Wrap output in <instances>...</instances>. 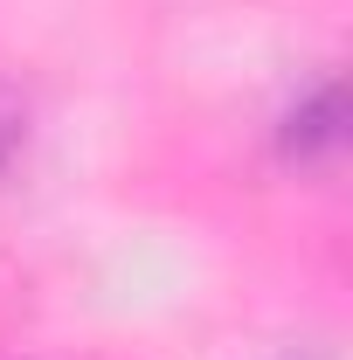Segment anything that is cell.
<instances>
[{"label": "cell", "mask_w": 353, "mask_h": 360, "mask_svg": "<svg viewBox=\"0 0 353 360\" xmlns=\"http://www.w3.org/2000/svg\"><path fill=\"white\" fill-rule=\"evenodd\" d=\"M347 153V84L340 77H319L312 90H298V104L284 111V125H277V160L284 167H333Z\"/></svg>", "instance_id": "6da1fadb"}, {"label": "cell", "mask_w": 353, "mask_h": 360, "mask_svg": "<svg viewBox=\"0 0 353 360\" xmlns=\"http://www.w3.org/2000/svg\"><path fill=\"white\" fill-rule=\"evenodd\" d=\"M21 146H28V104L0 84V174L21 160Z\"/></svg>", "instance_id": "7a4b0ae2"}, {"label": "cell", "mask_w": 353, "mask_h": 360, "mask_svg": "<svg viewBox=\"0 0 353 360\" xmlns=\"http://www.w3.org/2000/svg\"><path fill=\"white\" fill-rule=\"evenodd\" d=\"M284 360H326V354H284Z\"/></svg>", "instance_id": "3957f363"}]
</instances>
